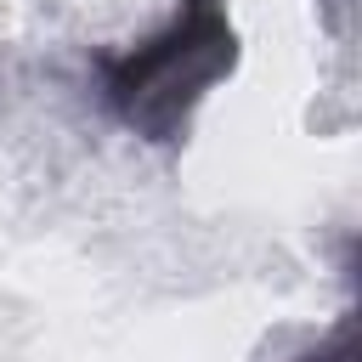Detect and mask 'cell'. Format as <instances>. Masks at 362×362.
Here are the masks:
<instances>
[{
	"label": "cell",
	"mask_w": 362,
	"mask_h": 362,
	"mask_svg": "<svg viewBox=\"0 0 362 362\" xmlns=\"http://www.w3.org/2000/svg\"><path fill=\"white\" fill-rule=\"evenodd\" d=\"M226 68H232V28H226L221 6L215 0H187L181 17L158 40L136 45L124 62H113L107 90H113V102L124 107L130 124H141L153 136H170L187 119V107L198 102V90Z\"/></svg>",
	"instance_id": "1"
},
{
	"label": "cell",
	"mask_w": 362,
	"mask_h": 362,
	"mask_svg": "<svg viewBox=\"0 0 362 362\" xmlns=\"http://www.w3.org/2000/svg\"><path fill=\"white\" fill-rule=\"evenodd\" d=\"M311 362H356V345H351V339H339V345H328V351H317Z\"/></svg>",
	"instance_id": "2"
}]
</instances>
